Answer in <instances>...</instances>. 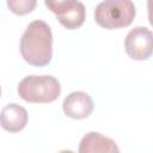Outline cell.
Masks as SVG:
<instances>
[{"instance_id": "cell-1", "label": "cell", "mask_w": 153, "mask_h": 153, "mask_svg": "<svg viewBox=\"0 0 153 153\" xmlns=\"http://www.w3.org/2000/svg\"><path fill=\"white\" fill-rule=\"evenodd\" d=\"M22 57L31 66H47L53 57V33L43 20L31 22L20 38Z\"/></svg>"}, {"instance_id": "cell-2", "label": "cell", "mask_w": 153, "mask_h": 153, "mask_svg": "<svg viewBox=\"0 0 153 153\" xmlns=\"http://www.w3.org/2000/svg\"><path fill=\"white\" fill-rule=\"evenodd\" d=\"M135 14L131 0H104L94 10V20L104 29L115 30L130 25Z\"/></svg>"}, {"instance_id": "cell-3", "label": "cell", "mask_w": 153, "mask_h": 153, "mask_svg": "<svg viewBox=\"0 0 153 153\" xmlns=\"http://www.w3.org/2000/svg\"><path fill=\"white\" fill-rule=\"evenodd\" d=\"M60 93V82L51 75H27L18 85L19 97L27 103H51Z\"/></svg>"}, {"instance_id": "cell-4", "label": "cell", "mask_w": 153, "mask_h": 153, "mask_svg": "<svg viewBox=\"0 0 153 153\" xmlns=\"http://www.w3.org/2000/svg\"><path fill=\"white\" fill-rule=\"evenodd\" d=\"M124 49L133 60H147L153 54V32L145 26L131 29L124 39Z\"/></svg>"}, {"instance_id": "cell-5", "label": "cell", "mask_w": 153, "mask_h": 153, "mask_svg": "<svg viewBox=\"0 0 153 153\" xmlns=\"http://www.w3.org/2000/svg\"><path fill=\"white\" fill-rule=\"evenodd\" d=\"M63 112L66 116L81 120L88 117L93 111V100L90 94L82 91H75L69 93L62 104Z\"/></svg>"}, {"instance_id": "cell-6", "label": "cell", "mask_w": 153, "mask_h": 153, "mask_svg": "<svg viewBox=\"0 0 153 153\" xmlns=\"http://www.w3.org/2000/svg\"><path fill=\"white\" fill-rule=\"evenodd\" d=\"M0 122L1 127L10 133L20 131L27 123V111L16 103H10L2 108Z\"/></svg>"}, {"instance_id": "cell-7", "label": "cell", "mask_w": 153, "mask_h": 153, "mask_svg": "<svg viewBox=\"0 0 153 153\" xmlns=\"http://www.w3.org/2000/svg\"><path fill=\"white\" fill-rule=\"evenodd\" d=\"M118 151L120 149L112 139L97 131L87 133L85 136H82L79 145L80 153H112Z\"/></svg>"}, {"instance_id": "cell-8", "label": "cell", "mask_w": 153, "mask_h": 153, "mask_svg": "<svg viewBox=\"0 0 153 153\" xmlns=\"http://www.w3.org/2000/svg\"><path fill=\"white\" fill-rule=\"evenodd\" d=\"M85 17H86L85 6L80 1H78L76 5L72 7L69 11H67L66 13L56 16L61 25H63L68 30H74V29L80 27L85 22Z\"/></svg>"}, {"instance_id": "cell-9", "label": "cell", "mask_w": 153, "mask_h": 153, "mask_svg": "<svg viewBox=\"0 0 153 153\" xmlns=\"http://www.w3.org/2000/svg\"><path fill=\"white\" fill-rule=\"evenodd\" d=\"M37 5V0H7V6L11 12L17 16L31 13Z\"/></svg>"}, {"instance_id": "cell-10", "label": "cell", "mask_w": 153, "mask_h": 153, "mask_svg": "<svg viewBox=\"0 0 153 153\" xmlns=\"http://www.w3.org/2000/svg\"><path fill=\"white\" fill-rule=\"evenodd\" d=\"M78 0H44L45 6L56 16L63 14L76 5Z\"/></svg>"}, {"instance_id": "cell-11", "label": "cell", "mask_w": 153, "mask_h": 153, "mask_svg": "<svg viewBox=\"0 0 153 153\" xmlns=\"http://www.w3.org/2000/svg\"><path fill=\"white\" fill-rule=\"evenodd\" d=\"M147 10H148V20L153 26V0H147Z\"/></svg>"}]
</instances>
